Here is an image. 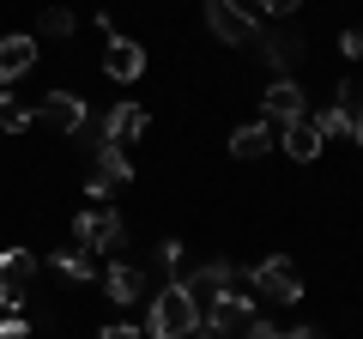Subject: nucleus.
Wrapping results in <instances>:
<instances>
[{
	"label": "nucleus",
	"instance_id": "obj_17",
	"mask_svg": "<svg viewBox=\"0 0 363 339\" xmlns=\"http://www.w3.org/2000/svg\"><path fill=\"white\" fill-rule=\"evenodd\" d=\"M272 145H279V133H272L267 121H242V128L230 133V157H242V164H255V157H267Z\"/></svg>",
	"mask_w": 363,
	"mask_h": 339
},
{
	"label": "nucleus",
	"instance_id": "obj_5",
	"mask_svg": "<svg viewBox=\"0 0 363 339\" xmlns=\"http://www.w3.org/2000/svg\"><path fill=\"white\" fill-rule=\"evenodd\" d=\"M121 182H133V164H128V152L121 145H91V182H85V194L104 206L109 200V188H121Z\"/></svg>",
	"mask_w": 363,
	"mask_h": 339
},
{
	"label": "nucleus",
	"instance_id": "obj_22",
	"mask_svg": "<svg viewBox=\"0 0 363 339\" xmlns=\"http://www.w3.org/2000/svg\"><path fill=\"white\" fill-rule=\"evenodd\" d=\"M236 339H285V327H272V321H260V315H255V321H248Z\"/></svg>",
	"mask_w": 363,
	"mask_h": 339
},
{
	"label": "nucleus",
	"instance_id": "obj_30",
	"mask_svg": "<svg viewBox=\"0 0 363 339\" xmlns=\"http://www.w3.org/2000/svg\"><path fill=\"white\" fill-rule=\"evenodd\" d=\"M206 339H218V333H206Z\"/></svg>",
	"mask_w": 363,
	"mask_h": 339
},
{
	"label": "nucleus",
	"instance_id": "obj_18",
	"mask_svg": "<svg viewBox=\"0 0 363 339\" xmlns=\"http://www.w3.org/2000/svg\"><path fill=\"white\" fill-rule=\"evenodd\" d=\"M49 267H55L61 279H73V285H97V273H104V267H97V255H85L79 243H73V248H55Z\"/></svg>",
	"mask_w": 363,
	"mask_h": 339
},
{
	"label": "nucleus",
	"instance_id": "obj_3",
	"mask_svg": "<svg viewBox=\"0 0 363 339\" xmlns=\"http://www.w3.org/2000/svg\"><path fill=\"white\" fill-rule=\"evenodd\" d=\"M200 321H206V333L236 339L248 321H255V285H236V291H224V297L200 303Z\"/></svg>",
	"mask_w": 363,
	"mask_h": 339
},
{
	"label": "nucleus",
	"instance_id": "obj_13",
	"mask_svg": "<svg viewBox=\"0 0 363 339\" xmlns=\"http://www.w3.org/2000/svg\"><path fill=\"white\" fill-rule=\"evenodd\" d=\"M260 104H267V116L279 121V128H285V121H297V116H309V97H303V85H297V79H272Z\"/></svg>",
	"mask_w": 363,
	"mask_h": 339
},
{
	"label": "nucleus",
	"instance_id": "obj_12",
	"mask_svg": "<svg viewBox=\"0 0 363 339\" xmlns=\"http://www.w3.org/2000/svg\"><path fill=\"white\" fill-rule=\"evenodd\" d=\"M97 291H104L109 303H140L145 297V273L128 267V261H109L104 273H97Z\"/></svg>",
	"mask_w": 363,
	"mask_h": 339
},
{
	"label": "nucleus",
	"instance_id": "obj_28",
	"mask_svg": "<svg viewBox=\"0 0 363 339\" xmlns=\"http://www.w3.org/2000/svg\"><path fill=\"white\" fill-rule=\"evenodd\" d=\"M230 6H242V13H255V18H260V6H255V0H230Z\"/></svg>",
	"mask_w": 363,
	"mask_h": 339
},
{
	"label": "nucleus",
	"instance_id": "obj_23",
	"mask_svg": "<svg viewBox=\"0 0 363 339\" xmlns=\"http://www.w3.org/2000/svg\"><path fill=\"white\" fill-rule=\"evenodd\" d=\"M339 55L345 61H363V30H339Z\"/></svg>",
	"mask_w": 363,
	"mask_h": 339
},
{
	"label": "nucleus",
	"instance_id": "obj_19",
	"mask_svg": "<svg viewBox=\"0 0 363 339\" xmlns=\"http://www.w3.org/2000/svg\"><path fill=\"white\" fill-rule=\"evenodd\" d=\"M315 133H321V140H339V133H357V121L363 116H345V109H339V104H327V109H315Z\"/></svg>",
	"mask_w": 363,
	"mask_h": 339
},
{
	"label": "nucleus",
	"instance_id": "obj_2",
	"mask_svg": "<svg viewBox=\"0 0 363 339\" xmlns=\"http://www.w3.org/2000/svg\"><path fill=\"white\" fill-rule=\"evenodd\" d=\"M73 243L85 248V255H116V248L128 243V224H121L116 206H85L73 218Z\"/></svg>",
	"mask_w": 363,
	"mask_h": 339
},
{
	"label": "nucleus",
	"instance_id": "obj_14",
	"mask_svg": "<svg viewBox=\"0 0 363 339\" xmlns=\"http://www.w3.org/2000/svg\"><path fill=\"white\" fill-rule=\"evenodd\" d=\"M97 128H104V140H109V145H133L145 128H152V116H145L140 104H116L104 121H97Z\"/></svg>",
	"mask_w": 363,
	"mask_h": 339
},
{
	"label": "nucleus",
	"instance_id": "obj_9",
	"mask_svg": "<svg viewBox=\"0 0 363 339\" xmlns=\"http://www.w3.org/2000/svg\"><path fill=\"white\" fill-rule=\"evenodd\" d=\"M236 285H248V273H236L230 261H206V267H194V273H182V291L194 303H212V297H224V291H236Z\"/></svg>",
	"mask_w": 363,
	"mask_h": 339
},
{
	"label": "nucleus",
	"instance_id": "obj_27",
	"mask_svg": "<svg viewBox=\"0 0 363 339\" xmlns=\"http://www.w3.org/2000/svg\"><path fill=\"white\" fill-rule=\"evenodd\" d=\"M285 339H327L321 327H297V333H285Z\"/></svg>",
	"mask_w": 363,
	"mask_h": 339
},
{
	"label": "nucleus",
	"instance_id": "obj_25",
	"mask_svg": "<svg viewBox=\"0 0 363 339\" xmlns=\"http://www.w3.org/2000/svg\"><path fill=\"white\" fill-rule=\"evenodd\" d=\"M97 339H152V333H145V327H128V321H116V327H104Z\"/></svg>",
	"mask_w": 363,
	"mask_h": 339
},
{
	"label": "nucleus",
	"instance_id": "obj_11",
	"mask_svg": "<svg viewBox=\"0 0 363 339\" xmlns=\"http://www.w3.org/2000/svg\"><path fill=\"white\" fill-rule=\"evenodd\" d=\"M104 73L121 79V85H133V79L145 73V49H140L133 37H121V30H109V43H104Z\"/></svg>",
	"mask_w": 363,
	"mask_h": 339
},
{
	"label": "nucleus",
	"instance_id": "obj_21",
	"mask_svg": "<svg viewBox=\"0 0 363 339\" xmlns=\"http://www.w3.org/2000/svg\"><path fill=\"white\" fill-rule=\"evenodd\" d=\"M43 37H73V30H79V18L73 13H67V6H49V13H43Z\"/></svg>",
	"mask_w": 363,
	"mask_h": 339
},
{
	"label": "nucleus",
	"instance_id": "obj_26",
	"mask_svg": "<svg viewBox=\"0 0 363 339\" xmlns=\"http://www.w3.org/2000/svg\"><path fill=\"white\" fill-rule=\"evenodd\" d=\"M255 6H260V13H279V18H291V13L303 6V0H255Z\"/></svg>",
	"mask_w": 363,
	"mask_h": 339
},
{
	"label": "nucleus",
	"instance_id": "obj_24",
	"mask_svg": "<svg viewBox=\"0 0 363 339\" xmlns=\"http://www.w3.org/2000/svg\"><path fill=\"white\" fill-rule=\"evenodd\" d=\"M0 339H30V321H25V315H6V321H0Z\"/></svg>",
	"mask_w": 363,
	"mask_h": 339
},
{
	"label": "nucleus",
	"instance_id": "obj_4",
	"mask_svg": "<svg viewBox=\"0 0 363 339\" xmlns=\"http://www.w3.org/2000/svg\"><path fill=\"white\" fill-rule=\"evenodd\" d=\"M248 285L267 303H303V267L291 261V255H267V261L248 273Z\"/></svg>",
	"mask_w": 363,
	"mask_h": 339
},
{
	"label": "nucleus",
	"instance_id": "obj_6",
	"mask_svg": "<svg viewBox=\"0 0 363 339\" xmlns=\"http://www.w3.org/2000/svg\"><path fill=\"white\" fill-rule=\"evenodd\" d=\"M255 55L272 67V79H297L303 55H309V43L297 37V30H260L255 37Z\"/></svg>",
	"mask_w": 363,
	"mask_h": 339
},
{
	"label": "nucleus",
	"instance_id": "obj_1",
	"mask_svg": "<svg viewBox=\"0 0 363 339\" xmlns=\"http://www.w3.org/2000/svg\"><path fill=\"white\" fill-rule=\"evenodd\" d=\"M145 333H152V339H188V333H200V303L188 297L182 285H164L152 297V309H145Z\"/></svg>",
	"mask_w": 363,
	"mask_h": 339
},
{
	"label": "nucleus",
	"instance_id": "obj_15",
	"mask_svg": "<svg viewBox=\"0 0 363 339\" xmlns=\"http://www.w3.org/2000/svg\"><path fill=\"white\" fill-rule=\"evenodd\" d=\"M279 145H285V152L297 157V164H315L327 140L315 133V121H309V116H297V121H285V128H279Z\"/></svg>",
	"mask_w": 363,
	"mask_h": 339
},
{
	"label": "nucleus",
	"instance_id": "obj_16",
	"mask_svg": "<svg viewBox=\"0 0 363 339\" xmlns=\"http://www.w3.org/2000/svg\"><path fill=\"white\" fill-rule=\"evenodd\" d=\"M37 67V37H0V85H13Z\"/></svg>",
	"mask_w": 363,
	"mask_h": 339
},
{
	"label": "nucleus",
	"instance_id": "obj_8",
	"mask_svg": "<svg viewBox=\"0 0 363 339\" xmlns=\"http://www.w3.org/2000/svg\"><path fill=\"white\" fill-rule=\"evenodd\" d=\"M206 30L218 43H230V49H242V43L260 37V18L242 13V6H230V0H206Z\"/></svg>",
	"mask_w": 363,
	"mask_h": 339
},
{
	"label": "nucleus",
	"instance_id": "obj_29",
	"mask_svg": "<svg viewBox=\"0 0 363 339\" xmlns=\"http://www.w3.org/2000/svg\"><path fill=\"white\" fill-rule=\"evenodd\" d=\"M351 140H357V145H363V121H357V133H351Z\"/></svg>",
	"mask_w": 363,
	"mask_h": 339
},
{
	"label": "nucleus",
	"instance_id": "obj_7",
	"mask_svg": "<svg viewBox=\"0 0 363 339\" xmlns=\"http://www.w3.org/2000/svg\"><path fill=\"white\" fill-rule=\"evenodd\" d=\"M30 279H37V255L30 248H0V309H18L30 297Z\"/></svg>",
	"mask_w": 363,
	"mask_h": 339
},
{
	"label": "nucleus",
	"instance_id": "obj_20",
	"mask_svg": "<svg viewBox=\"0 0 363 339\" xmlns=\"http://www.w3.org/2000/svg\"><path fill=\"white\" fill-rule=\"evenodd\" d=\"M0 128H6V133H25V128H37V109H25L13 91H0Z\"/></svg>",
	"mask_w": 363,
	"mask_h": 339
},
{
	"label": "nucleus",
	"instance_id": "obj_10",
	"mask_svg": "<svg viewBox=\"0 0 363 339\" xmlns=\"http://www.w3.org/2000/svg\"><path fill=\"white\" fill-rule=\"evenodd\" d=\"M37 121L55 128V133H79L91 116H85V97H79V91H61V85H55V91L37 104Z\"/></svg>",
	"mask_w": 363,
	"mask_h": 339
}]
</instances>
